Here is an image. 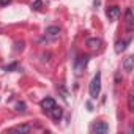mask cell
Instances as JSON below:
<instances>
[{"label": "cell", "mask_w": 134, "mask_h": 134, "mask_svg": "<svg viewBox=\"0 0 134 134\" xmlns=\"http://www.w3.org/2000/svg\"><path fill=\"white\" fill-rule=\"evenodd\" d=\"M88 92H90V96L92 98H98L99 96V92H101V73H96L95 74V77L90 82Z\"/></svg>", "instance_id": "1"}, {"label": "cell", "mask_w": 134, "mask_h": 134, "mask_svg": "<svg viewBox=\"0 0 134 134\" xmlns=\"http://www.w3.org/2000/svg\"><path fill=\"white\" fill-rule=\"evenodd\" d=\"M125 27H126L128 32H132V29H134V18H132V10L131 8H128L126 13H125Z\"/></svg>", "instance_id": "2"}, {"label": "cell", "mask_w": 134, "mask_h": 134, "mask_svg": "<svg viewBox=\"0 0 134 134\" xmlns=\"http://www.w3.org/2000/svg\"><path fill=\"white\" fill-rule=\"evenodd\" d=\"M92 131H93V132H96V134H104V132H107V131H109V125H107V123H104V121H96V123H93Z\"/></svg>", "instance_id": "3"}, {"label": "cell", "mask_w": 134, "mask_h": 134, "mask_svg": "<svg viewBox=\"0 0 134 134\" xmlns=\"http://www.w3.org/2000/svg\"><path fill=\"white\" fill-rule=\"evenodd\" d=\"M106 14H107V18H109L110 21H117L118 16H120V8H118V7H110V8H107Z\"/></svg>", "instance_id": "4"}, {"label": "cell", "mask_w": 134, "mask_h": 134, "mask_svg": "<svg viewBox=\"0 0 134 134\" xmlns=\"http://www.w3.org/2000/svg\"><path fill=\"white\" fill-rule=\"evenodd\" d=\"M54 106H55L54 98H44V99L41 101V107H43V110H46V112H49Z\"/></svg>", "instance_id": "5"}, {"label": "cell", "mask_w": 134, "mask_h": 134, "mask_svg": "<svg viewBox=\"0 0 134 134\" xmlns=\"http://www.w3.org/2000/svg\"><path fill=\"white\" fill-rule=\"evenodd\" d=\"M101 44H103L101 38H88V40H87V46H88L90 49H99Z\"/></svg>", "instance_id": "6"}, {"label": "cell", "mask_w": 134, "mask_h": 134, "mask_svg": "<svg viewBox=\"0 0 134 134\" xmlns=\"http://www.w3.org/2000/svg\"><path fill=\"white\" fill-rule=\"evenodd\" d=\"M58 35H60V29H58V27L51 25V27L46 29V36H49V38H57Z\"/></svg>", "instance_id": "7"}, {"label": "cell", "mask_w": 134, "mask_h": 134, "mask_svg": "<svg viewBox=\"0 0 134 134\" xmlns=\"http://www.w3.org/2000/svg\"><path fill=\"white\" fill-rule=\"evenodd\" d=\"M132 65H134V58H132V57H126V58L123 60V70H125L126 73H131V71H132Z\"/></svg>", "instance_id": "8"}, {"label": "cell", "mask_w": 134, "mask_h": 134, "mask_svg": "<svg viewBox=\"0 0 134 134\" xmlns=\"http://www.w3.org/2000/svg\"><path fill=\"white\" fill-rule=\"evenodd\" d=\"M49 114H51V117L54 118V120H60L62 118V115H63V110L60 109V107H57V104L49 110Z\"/></svg>", "instance_id": "9"}, {"label": "cell", "mask_w": 134, "mask_h": 134, "mask_svg": "<svg viewBox=\"0 0 134 134\" xmlns=\"http://www.w3.org/2000/svg\"><path fill=\"white\" fill-rule=\"evenodd\" d=\"M32 129L30 125H19V126H14L10 129V132H29Z\"/></svg>", "instance_id": "10"}, {"label": "cell", "mask_w": 134, "mask_h": 134, "mask_svg": "<svg viewBox=\"0 0 134 134\" xmlns=\"http://www.w3.org/2000/svg\"><path fill=\"white\" fill-rule=\"evenodd\" d=\"M129 43V40L128 41H117L115 43V52L117 54H120V52H123L125 49H126V44Z\"/></svg>", "instance_id": "11"}, {"label": "cell", "mask_w": 134, "mask_h": 134, "mask_svg": "<svg viewBox=\"0 0 134 134\" xmlns=\"http://www.w3.org/2000/svg\"><path fill=\"white\" fill-rule=\"evenodd\" d=\"M128 107L129 110H134V101H132V92L128 93Z\"/></svg>", "instance_id": "12"}, {"label": "cell", "mask_w": 134, "mask_h": 134, "mask_svg": "<svg viewBox=\"0 0 134 134\" xmlns=\"http://www.w3.org/2000/svg\"><path fill=\"white\" fill-rule=\"evenodd\" d=\"M16 110L24 114V112H25V103H18V104H16Z\"/></svg>", "instance_id": "13"}, {"label": "cell", "mask_w": 134, "mask_h": 134, "mask_svg": "<svg viewBox=\"0 0 134 134\" xmlns=\"http://www.w3.org/2000/svg\"><path fill=\"white\" fill-rule=\"evenodd\" d=\"M32 8L33 10H40L41 8V0H35V2L32 3Z\"/></svg>", "instance_id": "14"}, {"label": "cell", "mask_w": 134, "mask_h": 134, "mask_svg": "<svg viewBox=\"0 0 134 134\" xmlns=\"http://www.w3.org/2000/svg\"><path fill=\"white\" fill-rule=\"evenodd\" d=\"M11 2V0H0V7H5V5H8Z\"/></svg>", "instance_id": "15"}]
</instances>
